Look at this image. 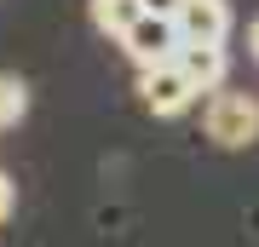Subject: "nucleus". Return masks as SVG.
Segmentation results:
<instances>
[{"label":"nucleus","mask_w":259,"mask_h":247,"mask_svg":"<svg viewBox=\"0 0 259 247\" xmlns=\"http://www.w3.org/2000/svg\"><path fill=\"white\" fill-rule=\"evenodd\" d=\"M202 127L219 150H248L259 138V98H248V92H213L207 110H202Z\"/></svg>","instance_id":"nucleus-1"},{"label":"nucleus","mask_w":259,"mask_h":247,"mask_svg":"<svg viewBox=\"0 0 259 247\" xmlns=\"http://www.w3.org/2000/svg\"><path fill=\"white\" fill-rule=\"evenodd\" d=\"M139 98H144L150 115H185L202 92H196V81L179 69V58H167V64H156V69L139 75Z\"/></svg>","instance_id":"nucleus-2"},{"label":"nucleus","mask_w":259,"mask_h":247,"mask_svg":"<svg viewBox=\"0 0 259 247\" xmlns=\"http://www.w3.org/2000/svg\"><path fill=\"white\" fill-rule=\"evenodd\" d=\"M121 46H127V58L139 69H156V64H167V58H179V23L173 18H156V12H144L139 23L127 29V35H121Z\"/></svg>","instance_id":"nucleus-3"},{"label":"nucleus","mask_w":259,"mask_h":247,"mask_svg":"<svg viewBox=\"0 0 259 247\" xmlns=\"http://www.w3.org/2000/svg\"><path fill=\"white\" fill-rule=\"evenodd\" d=\"M173 23H179L185 46H225V35H231V0H185V12Z\"/></svg>","instance_id":"nucleus-4"},{"label":"nucleus","mask_w":259,"mask_h":247,"mask_svg":"<svg viewBox=\"0 0 259 247\" xmlns=\"http://www.w3.org/2000/svg\"><path fill=\"white\" fill-rule=\"evenodd\" d=\"M179 69L196 81V92H219L231 58H225V46H179Z\"/></svg>","instance_id":"nucleus-5"},{"label":"nucleus","mask_w":259,"mask_h":247,"mask_svg":"<svg viewBox=\"0 0 259 247\" xmlns=\"http://www.w3.org/2000/svg\"><path fill=\"white\" fill-rule=\"evenodd\" d=\"M139 18H144V0H93V29L110 40H121Z\"/></svg>","instance_id":"nucleus-6"},{"label":"nucleus","mask_w":259,"mask_h":247,"mask_svg":"<svg viewBox=\"0 0 259 247\" xmlns=\"http://www.w3.org/2000/svg\"><path fill=\"white\" fill-rule=\"evenodd\" d=\"M23 110H29V86L18 81V75H0V132H6V127H18Z\"/></svg>","instance_id":"nucleus-7"},{"label":"nucleus","mask_w":259,"mask_h":247,"mask_svg":"<svg viewBox=\"0 0 259 247\" xmlns=\"http://www.w3.org/2000/svg\"><path fill=\"white\" fill-rule=\"evenodd\" d=\"M144 12H156V18H179L185 0H144Z\"/></svg>","instance_id":"nucleus-8"},{"label":"nucleus","mask_w":259,"mask_h":247,"mask_svg":"<svg viewBox=\"0 0 259 247\" xmlns=\"http://www.w3.org/2000/svg\"><path fill=\"white\" fill-rule=\"evenodd\" d=\"M12 202H18V195H12V178H6V173H0V224H6V219H12Z\"/></svg>","instance_id":"nucleus-9"},{"label":"nucleus","mask_w":259,"mask_h":247,"mask_svg":"<svg viewBox=\"0 0 259 247\" xmlns=\"http://www.w3.org/2000/svg\"><path fill=\"white\" fill-rule=\"evenodd\" d=\"M248 52L259 58V18H253V29H248Z\"/></svg>","instance_id":"nucleus-10"}]
</instances>
